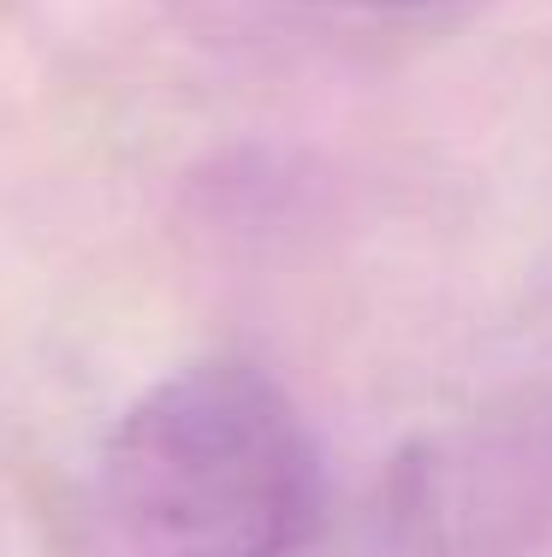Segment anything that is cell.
I'll return each instance as SVG.
<instances>
[{"mask_svg": "<svg viewBox=\"0 0 552 557\" xmlns=\"http://www.w3.org/2000/svg\"><path fill=\"white\" fill-rule=\"evenodd\" d=\"M101 510L125 557H292L321 528L327 462L292 397L220 356L120 416Z\"/></svg>", "mask_w": 552, "mask_h": 557, "instance_id": "obj_1", "label": "cell"}, {"mask_svg": "<svg viewBox=\"0 0 552 557\" xmlns=\"http://www.w3.org/2000/svg\"><path fill=\"white\" fill-rule=\"evenodd\" d=\"M345 7H392V12H410V7H452V0H345Z\"/></svg>", "mask_w": 552, "mask_h": 557, "instance_id": "obj_3", "label": "cell"}, {"mask_svg": "<svg viewBox=\"0 0 552 557\" xmlns=\"http://www.w3.org/2000/svg\"><path fill=\"white\" fill-rule=\"evenodd\" d=\"M552 534V409L440 433L387 469L375 557H529Z\"/></svg>", "mask_w": 552, "mask_h": 557, "instance_id": "obj_2", "label": "cell"}]
</instances>
